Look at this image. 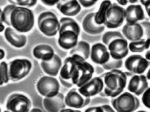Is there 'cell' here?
<instances>
[{
  "mask_svg": "<svg viewBox=\"0 0 153 115\" xmlns=\"http://www.w3.org/2000/svg\"><path fill=\"white\" fill-rule=\"evenodd\" d=\"M100 77L103 80L102 91L105 96L115 97L121 94L126 87L127 76L125 73L121 70H111Z\"/></svg>",
  "mask_w": 153,
  "mask_h": 115,
  "instance_id": "obj_2",
  "label": "cell"
},
{
  "mask_svg": "<svg viewBox=\"0 0 153 115\" xmlns=\"http://www.w3.org/2000/svg\"><path fill=\"white\" fill-rule=\"evenodd\" d=\"M31 112H41L42 111L39 109L37 108H34L32 109L31 111Z\"/></svg>",
  "mask_w": 153,
  "mask_h": 115,
  "instance_id": "obj_46",
  "label": "cell"
},
{
  "mask_svg": "<svg viewBox=\"0 0 153 115\" xmlns=\"http://www.w3.org/2000/svg\"><path fill=\"white\" fill-rule=\"evenodd\" d=\"M38 26L41 32L48 36L56 35L60 28V23L56 15L53 12H45L38 18Z\"/></svg>",
  "mask_w": 153,
  "mask_h": 115,
  "instance_id": "obj_5",
  "label": "cell"
},
{
  "mask_svg": "<svg viewBox=\"0 0 153 115\" xmlns=\"http://www.w3.org/2000/svg\"><path fill=\"white\" fill-rule=\"evenodd\" d=\"M32 67L31 62L26 59H17L8 64L9 80L14 81L20 80L30 72Z\"/></svg>",
  "mask_w": 153,
  "mask_h": 115,
  "instance_id": "obj_6",
  "label": "cell"
},
{
  "mask_svg": "<svg viewBox=\"0 0 153 115\" xmlns=\"http://www.w3.org/2000/svg\"><path fill=\"white\" fill-rule=\"evenodd\" d=\"M122 31L124 36L131 41L140 40L144 33L142 27L137 22L127 23L123 27Z\"/></svg>",
  "mask_w": 153,
  "mask_h": 115,
  "instance_id": "obj_17",
  "label": "cell"
},
{
  "mask_svg": "<svg viewBox=\"0 0 153 115\" xmlns=\"http://www.w3.org/2000/svg\"><path fill=\"white\" fill-rule=\"evenodd\" d=\"M138 0H128V2L130 3H134L137 1Z\"/></svg>",
  "mask_w": 153,
  "mask_h": 115,
  "instance_id": "obj_48",
  "label": "cell"
},
{
  "mask_svg": "<svg viewBox=\"0 0 153 115\" xmlns=\"http://www.w3.org/2000/svg\"><path fill=\"white\" fill-rule=\"evenodd\" d=\"M142 27L144 32L148 37H150V23L149 21H144L140 23Z\"/></svg>",
  "mask_w": 153,
  "mask_h": 115,
  "instance_id": "obj_36",
  "label": "cell"
},
{
  "mask_svg": "<svg viewBox=\"0 0 153 115\" xmlns=\"http://www.w3.org/2000/svg\"><path fill=\"white\" fill-rule=\"evenodd\" d=\"M123 63L122 59H115L110 62H108L102 66L106 70L117 69L121 67Z\"/></svg>",
  "mask_w": 153,
  "mask_h": 115,
  "instance_id": "obj_34",
  "label": "cell"
},
{
  "mask_svg": "<svg viewBox=\"0 0 153 115\" xmlns=\"http://www.w3.org/2000/svg\"><path fill=\"white\" fill-rule=\"evenodd\" d=\"M150 51L148 50L145 54V58L148 60H150Z\"/></svg>",
  "mask_w": 153,
  "mask_h": 115,
  "instance_id": "obj_43",
  "label": "cell"
},
{
  "mask_svg": "<svg viewBox=\"0 0 153 115\" xmlns=\"http://www.w3.org/2000/svg\"><path fill=\"white\" fill-rule=\"evenodd\" d=\"M94 71L93 67L83 57L74 54L65 59L60 79L65 86L73 84L80 87L92 78Z\"/></svg>",
  "mask_w": 153,
  "mask_h": 115,
  "instance_id": "obj_1",
  "label": "cell"
},
{
  "mask_svg": "<svg viewBox=\"0 0 153 115\" xmlns=\"http://www.w3.org/2000/svg\"><path fill=\"white\" fill-rule=\"evenodd\" d=\"M119 38H125L120 32L117 31H112L105 32L102 35L101 39L103 43L108 46L112 41Z\"/></svg>",
  "mask_w": 153,
  "mask_h": 115,
  "instance_id": "obj_29",
  "label": "cell"
},
{
  "mask_svg": "<svg viewBox=\"0 0 153 115\" xmlns=\"http://www.w3.org/2000/svg\"><path fill=\"white\" fill-rule=\"evenodd\" d=\"M62 64L61 59L56 54H54L51 59L42 60L41 62V66L43 71L47 74L52 76L58 74Z\"/></svg>",
  "mask_w": 153,
  "mask_h": 115,
  "instance_id": "obj_23",
  "label": "cell"
},
{
  "mask_svg": "<svg viewBox=\"0 0 153 115\" xmlns=\"http://www.w3.org/2000/svg\"><path fill=\"white\" fill-rule=\"evenodd\" d=\"M111 103L113 108L119 112H132L140 105L139 100L131 93L125 92L112 98Z\"/></svg>",
  "mask_w": 153,
  "mask_h": 115,
  "instance_id": "obj_4",
  "label": "cell"
},
{
  "mask_svg": "<svg viewBox=\"0 0 153 115\" xmlns=\"http://www.w3.org/2000/svg\"><path fill=\"white\" fill-rule=\"evenodd\" d=\"M4 29V26L3 23L0 22V32L3 31Z\"/></svg>",
  "mask_w": 153,
  "mask_h": 115,
  "instance_id": "obj_44",
  "label": "cell"
},
{
  "mask_svg": "<svg viewBox=\"0 0 153 115\" xmlns=\"http://www.w3.org/2000/svg\"><path fill=\"white\" fill-rule=\"evenodd\" d=\"M79 35L74 31L70 30H65L59 33V44L62 48L65 49L72 48L78 42Z\"/></svg>",
  "mask_w": 153,
  "mask_h": 115,
  "instance_id": "obj_21",
  "label": "cell"
},
{
  "mask_svg": "<svg viewBox=\"0 0 153 115\" xmlns=\"http://www.w3.org/2000/svg\"><path fill=\"white\" fill-rule=\"evenodd\" d=\"M33 53L36 58L43 61L51 59L54 54L53 48L46 45H41L36 46L33 50Z\"/></svg>",
  "mask_w": 153,
  "mask_h": 115,
  "instance_id": "obj_24",
  "label": "cell"
},
{
  "mask_svg": "<svg viewBox=\"0 0 153 115\" xmlns=\"http://www.w3.org/2000/svg\"><path fill=\"white\" fill-rule=\"evenodd\" d=\"M149 87L148 79L144 75H134L130 79L128 85V90L135 95L139 96Z\"/></svg>",
  "mask_w": 153,
  "mask_h": 115,
  "instance_id": "obj_14",
  "label": "cell"
},
{
  "mask_svg": "<svg viewBox=\"0 0 153 115\" xmlns=\"http://www.w3.org/2000/svg\"><path fill=\"white\" fill-rule=\"evenodd\" d=\"M60 0H41L45 5L48 6H53L57 4Z\"/></svg>",
  "mask_w": 153,
  "mask_h": 115,
  "instance_id": "obj_39",
  "label": "cell"
},
{
  "mask_svg": "<svg viewBox=\"0 0 153 115\" xmlns=\"http://www.w3.org/2000/svg\"><path fill=\"white\" fill-rule=\"evenodd\" d=\"M90 54L93 62L102 65L108 61L110 56L106 46L101 43H96L92 46Z\"/></svg>",
  "mask_w": 153,
  "mask_h": 115,
  "instance_id": "obj_15",
  "label": "cell"
},
{
  "mask_svg": "<svg viewBox=\"0 0 153 115\" xmlns=\"http://www.w3.org/2000/svg\"><path fill=\"white\" fill-rule=\"evenodd\" d=\"M2 10L0 8V22L3 23L2 17Z\"/></svg>",
  "mask_w": 153,
  "mask_h": 115,
  "instance_id": "obj_47",
  "label": "cell"
},
{
  "mask_svg": "<svg viewBox=\"0 0 153 115\" xmlns=\"http://www.w3.org/2000/svg\"><path fill=\"white\" fill-rule=\"evenodd\" d=\"M85 112H114L115 111L109 105H104L101 106L92 107L87 108Z\"/></svg>",
  "mask_w": 153,
  "mask_h": 115,
  "instance_id": "obj_33",
  "label": "cell"
},
{
  "mask_svg": "<svg viewBox=\"0 0 153 115\" xmlns=\"http://www.w3.org/2000/svg\"><path fill=\"white\" fill-rule=\"evenodd\" d=\"M118 3L122 6L126 5L128 2V0H117Z\"/></svg>",
  "mask_w": 153,
  "mask_h": 115,
  "instance_id": "obj_40",
  "label": "cell"
},
{
  "mask_svg": "<svg viewBox=\"0 0 153 115\" xmlns=\"http://www.w3.org/2000/svg\"><path fill=\"white\" fill-rule=\"evenodd\" d=\"M95 12L88 14L84 18L82 23L83 28L87 33L91 34H101L105 30V26L103 24H97L94 20Z\"/></svg>",
  "mask_w": 153,
  "mask_h": 115,
  "instance_id": "obj_19",
  "label": "cell"
},
{
  "mask_svg": "<svg viewBox=\"0 0 153 115\" xmlns=\"http://www.w3.org/2000/svg\"><path fill=\"white\" fill-rule=\"evenodd\" d=\"M57 7L62 13L68 16L76 15L81 10L78 0H60L57 4Z\"/></svg>",
  "mask_w": 153,
  "mask_h": 115,
  "instance_id": "obj_18",
  "label": "cell"
},
{
  "mask_svg": "<svg viewBox=\"0 0 153 115\" xmlns=\"http://www.w3.org/2000/svg\"><path fill=\"white\" fill-rule=\"evenodd\" d=\"M15 5L12 4L6 6L2 10V20L3 23L10 26V19L11 12Z\"/></svg>",
  "mask_w": 153,
  "mask_h": 115,
  "instance_id": "obj_31",
  "label": "cell"
},
{
  "mask_svg": "<svg viewBox=\"0 0 153 115\" xmlns=\"http://www.w3.org/2000/svg\"><path fill=\"white\" fill-rule=\"evenodd\" d=\"M17 31L12 27H9L4 29V35L7 40L14 47L20 48L26 45L27 39L24 34Z\"/></svg>",
  "mask_w": 153,
  "mask_h": 115,
  "instance_id": "obj_16",
  "label": "cell"
},
{
  "mask_svg": "<svg viewBox=\"0 0 153 115\" xmlns=\"http://www.w3.org/2000/svg\"><path fill=\"white\" fill-rule=\"evenodd\" d=\"M60 112H81L80 111L77 110H74L70 109H63Z\"/></svg>",
  "mask_w": 153,
  "mask_h": 115,
  "instance_id": "obj_41",
  "label": "cell"
},
{
  "mask_svg": "<svg viewBox=\"0 0 153 115\" xmlns=\"http://www.w3.org/2000/svg\"><path fill=\"white\" fill-rule=\"evenodd\" d=\"M59 23V33L64 31L70 30L79 35L80 33L79 26L76 22L73 19L68 17H63L60 18Z\"/></svg>",
  "mask_w": 153,
  "mask_h": 115,
  "instance_id": "obj_25",
  "label": "cell"
},
{
  "mask_svg": "<svg viewBox=\"0 0 153 115\" xmlns=\"http://www.w3.org/2000/svg\"><path fill=\"white\" fill-rule=\"evenodd\" d=\"M104 84L100 76L91 78L88 82L80 87L79 92L83 96L88 97L100 93L103 89Z\"/></svg>",
  "mask_w": 153,
  "mask_h": 115,
  "instance_id": "obj_12",
  "label": "cell"
},
{
  "mask_svg": "<svg viewBox=\"0 0 153 115\" xmlns=\"http://www.w3.org/2000/svg\"><path fill=\"white\" fill-rule=\"evenodd\" d=\"M146 76L147 79L149 80L150 79V69H149L147 71Z\"/></svg>",
  "mask_w": 153,
  "mask_h": 115,
  "instance_id": "obj_45",
  "label": "cell"
},
{
  "mask_svg": "<svg viewBox=\"0 0 153 115\" xmlns=\"http://www.w3.org/2000/svg\"><path fill=\"white\" fill-rule=\"evenodd\" d=\"M64 101L65 104L68 107L80 108L87 105L90 102V98L83 96L76 89L74 88L68 93Z\"/></svg>",
  "mask_w": 153,
  "mask_h": 115,
  "instance_id": "obj_13",
  "label": "cell"
},
{
  "mask_svg": "<svg viewBox=\"0 0 153 115\" xmlns=\"http://www.w3.org/2000/svg\"><path fill=\"white\" fill-rule=\"evenodd\" d=\"M43 104L45 109L48 112L60 111L65 107L64 95L61 93H59L52 97H46L44 99Z\"/></svg>",
  "mask_w": 153,
  "mask_h": 115,
  "instance_id": "obj_20",
  "label": "cell"
},
{
  "mask_svg": "<svg viewBox=\"0 0 153 115\" xmlns=\"http://www.w3.org/2000/svg\"><path fill=\"white\" fill-rule=\"evenodd\" d=\"M5 56L4 51L1 49H0V60L2 59Z\"/></svg>",
  "mask_w": 153,
  "mask_h": 115,
  "instance_id": "obj_42",
  "label": "cell"
},
{
  "mask_svg": "<svg viewBox=\"0 0 153 115\" xmlns=\"http://www.w3.org/2000/svg\"><path fill=\"white\" fill-rule=\"evenodd\" d=\"M80 4L83 7H90L93 6L98 0H78Z\"/></svg>",
  "mask_w": 153,
  "mask_h": 115,
  "instance_id": "obj_37",
  "label": "cell"
},
{
  "mask_svg": "<svg viewBox=\"0 0 153 115\" xmlns=\"http://www.w3.org/2000/svg\"><path fill=\"white\" fill-rule=\"evenodd\" d=\"M107 46L110 55L114 59H122L128 53V43L126 38L115 39Z\"/></svg>",
  "mask_w": 153,
  "mask_h": 115,
  "instance_id": "obj_11",
  "label": "cell"
},
{
  "mask_svg": "<svg viewBox=\"0 0 153 115\" xmlns=\"http://www.w3.org/2000/svg\"><path fill=\"white\" fill-rule=\"evenodd\" d=\"M38 0H8L12 4L17 6L25 7H32L36 5Z\"/></svg>",
  "mask_w": 153,
  "mask_h": 115,
  "instance_id": "obj_32",
  "label": "cell"
},
{
  "mask_svg": "<svg viewBox=\"0 0 153 115\" xmlns=\"http://www.w3.org/2000/svg\"><path fill=\"white\" fill-rule=\"evenodd\" d=\"M125 19V9L116 3H111L106 12L104 25L108 29L120 26Z\"/></svg>",
  "mask_w": 153,
  "mask_h": 115,
  "instance_id": "obj_7",
  "label": "cell"
},
{
  "mask_svg": "<svg viewBox=\"0 0 153 115\" xmlns=\"http://www.w3.org/2000/svg\"><path fill=\"white\" fill-rule=\"evenodd\" d=\"M111 3L110 0H104L101 3L98 11L95 12L94 20L97 24H103L106 12Z\"/></svg>",
  "mask_w": 153,
  "mask_h": 115,
  "instance_id": "obj_28",
  "label": "cell"
},
{
  "mask_svg": "<svg viewBox=\"0 0 153 115\" xmlns=\"http://www.w3.org/2000/svg\"><path fill=\"white\" fill-rule=\"evenodd\" d=\"M150 45V37L146 40L141 38L140 40L131 41L128 45L129 50L132 52L140 53L148 49Z\"/></svg>",
  "mask_w": 153,
  "mask_h": 115,
  "instance_id": "obj_26",
  "label": "cell"
},
{
  "mask_svg": "<svg viewBox=\"0 0 153 115\" xmlns=\"http://www.w3.org/2000/svg\"><path fill=\"white\" fill-rule=\"evenodd\" d=\"M90 47L86 41H81L78 42L76 45L70 51V54H79L85 60L88 59L90 54Z\"/></svg>",
  "mask_w": 153,
  "mask_h": 115,
  "instance_id": "obj_27",
  "label": "cell"
},
{
  "mask_svg": "<svg viewBox=\"0 0 153 115\" xmlns=\"http://www.w3.org/2000/svg\"><path fill=\"white\" fill-rule=\"evenodd\" d=\"M31 107V102L27 97L23 94L17 93L9 96L6 105L8 111L13 112H27Z\"/></svg>",
  "mask_w": 153,
  "mask_h": 115,
  "instance_id": "obj_8",
  "label": "cell"
},
{
  "mask_svg": "<svg viewBox=\"0 0 153 115\" xmlns=\"http://www.w3.org/2000/svg\"><path fill=\"white\" fill-rule=\"evenodd\" d=\"M141 4L144 6L147 14L150 13V0H140Z\"/></svg>",
  "mask_w": 153,
  "mask_h": 115,
  "instance_id": "obj_38",
  "label": "cell"
},
{
  "mask_svg": "<svg viewBox=\"0 0 153 115\" xmlns=\"http://www.w3.org/2000/svg\"><path fill=\"white\" fill-rule=\"evenodd\" d=\"M142 100L144 105L147 108H150V88L149 87L143 93Z\"/></svg>",
  "mask_w": 153,
  "mask_h": 115,
  "instance_id": "obj_35",
  "label": "cell"
},
{
  "mask_svg": "<svg viewBox=\"0 0 153 115\" xmlns=\"http://www.w3.org/2000/svg\"><path fill=\"white\" fill-rule=\"evenodd\" d=\"M59 87V82L56 78L48 76L42 77L37 84L39 92L46 97H52L57 94Z\"/></svg>",
  "mask_w": 153,
  "mask_h": 115,
  "instance_id": "obj_9",
  "label": "cell"
},
{
  "mask_svg": "<svg viewBox=\"0 0 153 115\" xmlns=\"http://www.w3.org/2000/svg\"><path fill=\"white\" fill-rule=\"evenodd\" d=\"M1 111V108L0 107V112Z\"/></svg>",
  "mask_w": 153,
  "mask_h": 115,
  "instance_id": "obj_49",
  "label": "cell"
},
{
  "mask_svg": "<svg viewBox=\"0 0 153 115\" xmlns=\"http://www.w3.org/2000/svg\"><path fill=\"white\" fill-rule=\"evenodd\" d=\"M150 62L139 54L128 56L125 62V66L130 73L140 74L144 73L149 66Z\"/></svg>",
  "mask_w": 153,
  "mask_h": 115,
  "instance_id": "obj_10",
  "label": "cell"
},
{
  "mask_svg": "<svg viewBox=\"0 0 153 115\" xmlns=\"http://www.w3.org/2000/svg\"><path fill=\"white\" fill-rule=\"evenodd\" d=\"M8 72V64L4 61L0 62V86L7 83L9 80Z\"/></svg>",
  "mask_w": 153,
  "mask_h": 115,
  "instance_id": "obj_30",
  "label": "cell"
},
{
  "mask_svg": "<svg viewBox=\"0 0 153 115\" xmlns=\"http://www.w3.org/2000/svg\"><path fill=\"white\" fill-rule=\"evenodd\" d=\"M34 21V15L31 10L14 5L11 14L10 26L20 33L27 32L32 29Z\"/></svg>",
  "mask_w": 153,
  "mask_h": 115,
  "instance_id": "obj_3",
  "label": "cell"
},
{
  "mask_svg": "<svg viewBox=\"0 0 153 115\" xmlns=\"http://www.w3.org/2000/svg\"><path fill=\"white\" fill-rule=\"evenodd\" d=\"M144 11L140 4H132L125 9V18L127 23H134L145 18Z\"/></svg>",
  "mask_w": 153,
  "mask_h": 115,
  "instance_id": "obj_22",
  "label": "cell"
}]
</instances>
